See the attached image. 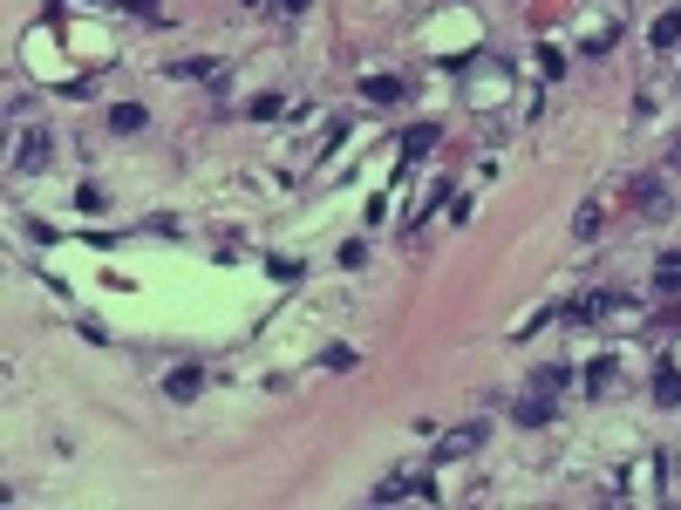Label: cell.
<instances>
[{
    "mask_svg": "<svg viewBox=\"0 0 681 510\" xmlns=\"http://www.w3.org/2000/svg\"><path fill=\"white\" fill-rule=\"evenodd\" d=\"M279 7H294V14H300V7H307V0H279Z\"/></svg>",
    "mask_w": 681,
    "mask_h": 510,
    "instance_id": "obj_14",
    "label": "cell"
},
{
    "mask_svg": "<svg viewBox=\"0 0 681 510\" xmlns=\"http://www.w3.org/2000/svg\"><path fill=\"white\" fill-rule=\"evenodd\" d=\"M511 416L525 422V429H539V422H552V395H539V388H531L525 402H511Z\"/></svg>",
    "mask_w": 681,
    "mask_h": 510,
    "instance_id": "obj_3",
    "label": "cell"
},
{
    "mask_svg": "<svg viewBox=\"0 0 681 510\" xmlns=\"http://www.w3.org/2000/svg\"><path fill=\"white\" fill-rule=\"evenodd\" d=\"M477 443H484V422H464V429H449L443 443H436V463H449V456H470Z\"/></svg>",
    "mask_w": 681,
    "mask_h": 510,
    "instance_id": "obj_2",
    "label": "cell"
},
{
    "mask_svg": "<svg viewBox=\"0 0 681 510\" xmlns=\"http://www.w3.org/2000/svg\"><path fill=\"white\" fill-rule=\"evenodd\" d=\"M627 198H634V204H648V211H667V191L654 184V177H640V184H627Z\"/></svg>",
    "mask_w": 681,
    "mask_h": 510,
    "instance_id": "obj_6",
    "label": "cell"
},
{
    "mask_svg": "<svg viewBox=\"0 0 681 510\" xmlns=\"http://www.w3.org/2000/svg\"><path fill=\"white\" fill-rule=\"evenodd\" d=\"M198 381H204V374H198V368H170V381H164V395H170V402H191V395H198Z\"/></svg>",
    "mask_w": 681,
    "mask_h": 510,
    "instance_id": "obj_4",
    "label": "cell"
},
{
    "mask_svg": "<svg viewBox=\"0 0 681 510\" xmlns=\"http://www.w3.org/2000/svg\"><path fill=\"white\" fill-rule=\"evenodd\" d=\"M109 130H116V137H130V130H143V109H137V103H116V109H109Z\"/></svg>",
    "mask_w": 681,
    "mask_h": 510,
    "instance_id": "obj_7",
    "label": "cell"
},
{
    "mask_svg": "<svg viewBox=\"0 0 681 510\" xmlns=\"http://www.w3.org/2000/svg\"><path fill=\"white\" fill-rule=\"evenodd\" d=\"M654 402H681V374H675V368L654 374Z\"/></svg>",
    "mask_w": 681,
    "mask_h": 510,
    "instance_id": "obj_8",
    "label": "cell"
},
{
    "mask_svg": "<svg viewBox=\"0 0 681 510\" xmlns=\"http://www.w3.org/2000/svg\"><path fill=\"white\" fill-rule=\"evenodd\" d=\"M531 388H539V395H558V388H566V374H558V368H539V374H531Z\"/></svg>",
    "mask_w": 681,
    "mask_h": 510,
    "instance_id": "obj_12",
    "label": "cell"
},
{
    "mask_svg": "<svg viewBox=\"0 0 681 510\" xmlns=\"http://www.w3.org/2000/svg\"><path fill=\"white\" fill-rule=\"evenodd\" d=\"M681 41V14H667V21H654V48H675Z\"/></svg>",
    "mask_w": 681,
    "mask_h": 510,
    "instance_id": "obj_11",
    "label": "cell"
},
{
    "mask_svg": "<svg viewBox=\"0 0 681 510\" xmlns=\"http://www.w3.org/2000/svg\"><path fill=\"white\" fill-rule=\"evenodd\" d=\"M422 150H436V130H430V123H422V130H409V137H403V157H422Z\"/></svg>",
    "mask_w": 681,
    "mask_h": 510,
    "instance_id": "obj_9",
    "label": "cell"
},
{
    "mask_svg": "<svg viewBox=\"0 0 681 510\" xmlns=\"http://www.w3.org/2000/svg\"><path fill=\"white\" fill-rule=\"evenodd\" d=\"M654 286H661V293H675V286H681V259H661V273H654Z\"/></svg>",
    "mask_w": 681,
    "mask_h": 510,
    "instance_id": "obj_13",
    "label": "cell"
},
{
    "mask_svg": "<svg viewBox=\"0 0 681 510\" xmlns=\"http://www.w3.org/2000/svg\"><path fill=\"white\" fill-rule=\"evenodd\" d=\"M279 109H286V103H279V95H252V109H246V116H252V123H273Z\"/></svg>",
    "mask_w": 681,
    "mask_h": 510,
    "instance_id": "obj_10",
    "label": "cell"
},
{
    "mask_svg": "<svg viewBox=\"0 0 681 510\" xmlns=\"http://www.w3.org/2000/svg\"><path fill=\"white\" fill-rule=\"evenodd\" d=\"M48 150H55V137H48V130H28V137L14 143V170H48Z\"/></svg>",
    "mask_w": 681,
    "mask_h": 510,
    "instance_id": "obj_1",
    "label": "cell"
},
{
    "mask_svg": "<svg viewBox=\"0 0 681 510\" xmlns=\"http://www.w3.org/2000/svg\"><path fill=\"white\" fill-rule=\"evenodd\" d=\"M361 95H368V103H403V82H395V76H368Z\"/></svg>",
    "mask_w": 681,
    "mask_h": 510,
    "instance_id": "obj_5",
    "label": "cell"
}]
</instances>
